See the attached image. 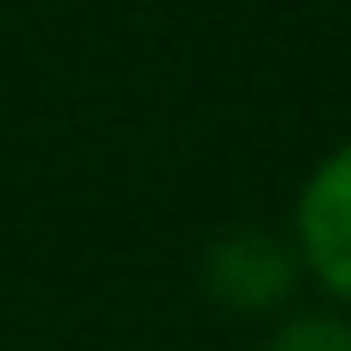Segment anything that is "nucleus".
I'll return each mask as SVG.
<instances>
[{
    "mask_svg": "<svg viewBox=\"0 0 351 351\" xmlns=\"http://www.w3.org/2000/svg\"><path fill=\"white\" fill-rule=\"evenodd\" d=\"M204 278H210V290L228 308H271L290 290V253L271 234H228L210 253V271Z\"/></svg>",
    "mask_w": 351,
    "mask_h": 351,
    "instance_id": "nucleus-2",
    "label": "nucleus"
},
{
    "mask_svg": "<svg viewBox=\"0 0 351 351\" xmlns=\"http://www.w3.org/2000/svg\"><path fill=\"white\" fill-rule=\"evenodd\" d=\"M271 351H351V327L327 321V315H302L271 339Z\"/></svg>",
    "mask_w": 351,
    "mask_h": 351,
    "instance_id": "nucleus-3",
    "label": "nucleus"
},
{
    "mask_svg": "<svg viewBox=\"0 0 351 351\" xmlns=\"http://www.w3.org/2000/svg\"><path fill=\"white\" fill-rule=\"evenodd\" d=\"M302 259L308 271L351 302V142L321 160V173L302 191Z\"/></svg>",
    "mask_w": 351,
    "mask_h": 351,
    "instance_id": "nucleus-1",
    "label": "nucleus"
}]
</instances>
